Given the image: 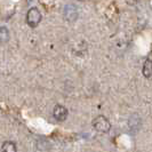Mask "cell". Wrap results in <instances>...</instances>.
<instances>
[{
    "mask_svg": "<svg viewBox=\"0 0 152 152\" xmlns=\"http://www.w3.org/2000/svg\"><path fill=\"white\" fill-rule=\"evenodd\" d=\"M91 126L96 132H99V133H107L109 130L111 129V124L107 120V118H105L104 115L96 117L91 122Z\"/></svg>",
    "mask_w": 152,
    "mask_h": 152,
    "instance_id": "1",
    "label": "cell"
},
{
    "mask_svg": "<svg viewBox=\"0 0 152 152\" xmlns=\"http://www.w3.org/2000/svg\"><path fill=\"white\" fill-rule=\"evenodd\" d=\"M53 115L54 118H55V120H57V121H64L66 119V117H68V109L65 107H63V105L57 104V105H55V107H54Z\"/></svg>",
    "mask_w": 152,
    "mask_h": 152,
    "instance_id": "4",
    "label": "cell"
},
{
    "mask_svg": "<svg viewBox=\"0 0 152 152\" xmlns=\"http://www.w3.org/2000/svg\"><path fill=\"white\" fill-rule=\"evenodd\" d=\"M9 40V31L6 26H0V44H6Z\"/></svg>",
    "mask_w": 152,
    "mask_h": 152,
    "instance_id": "7",
    "label": "cell"
},
{
    "mask_svg": "<svg viewBox=\"0 0 152 152\" xmlns=\"http://www.w3.org/2000/svg\"><path fill=\"white\" fill-rule=\"evenodd\" d=\"M143 76L145 78H150L152 77V61L151 60H146L143 64V69H142Z\"/></svg>",
    "mask_w": 152,
    "mask_h": 152,
    "instance_id": "5",
    "label": "cell"
},
{
    "mask_svg": "<svg viewBox=\"0 0 152 152\" xmlns=\"http://www.w3.org/2000/svg\"><path fill=\"white\" fill-rule=\"evenodd\" d=\"M41 22V13L38 8L32 7L26 13V23L30 28H36Z\"/></svg>",
    "mask_w": 152,
    "mask_h": 152,
    "instance_id": "2",
    "label": "cell"
},
{
    "mask_svg": "<svg viewBox=\"0 0 152 152\" xmlns=\"http://www.w3.org/2000/svg\"><path fill=\"white\" fill-rule=\"evenodd\" d=\"M79 1H83L84 2V1H87V0H79Z\"/></svg>",
    "mask_w": 152,
    "mask_h": 152,
    "instance_id": "8",
    "label": "cell"
},
{
    "mask_svg": "<svg viewBox=\"0 0 152 152\" xmlns=\"http://www.w3.org/2000/svg\"><path fill=\"white\" fill-rule=\"evenodd\" d=\"M1 150H2V152H17V148H16V144L14 142L6 141L1 146Z\"/></svg>",
    "mask_w": 152,
    "mask_h": 152,
    "instance_id": "6",
    "label": "cell"
},
{
    "mask_svg": "<svg viewBox=\"0 0 152 152\" xmlns=\"http://www.w3.org/2000/svg\"><path fill=\"white\" fill-rule=\"evenodd\" d=\"M78 9L75 5H66L64 7V10H63V16L65 18V21L68 22L72 23V22H76L77 18H78Z\"/></svg>",
    "mask_w": 152,
    "mask_h": 152,
    "instance_id": "3",
    "label": "cell"
}]
</instances>
